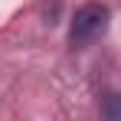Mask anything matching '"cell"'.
<instances>
[{
    "label": "cell",
    "instance_id": "cell-2",
    "mask_svg": "<svg viewBox=\"0 0 121 121\" xmlns=\"http://www.w3.org/2000/svg\"><path fill=\"white\" fill-rule=\"evenodd\" d=\"M101 121H121V92H111L101 101Z\"/></svg>",
    "mask_w": 121,
    "mask_h": 121
},
{
    "label": "cell",
    "instance_id": "cell-1",
    "mask_svg": "<svg viewBox=\"0 0 121 121\" xmlns=\"http://www.w3.org/2000/svg\"><path fill=\"white\" fill-rule=\"evenodd\" d=\"M108 30V7L105 3H85L75 10L72 26H69V43L72 46H85V43L98 39Z\"/></svg>",
    "mask_w": 121,
    "mask_h": 121
}]
</instances>
